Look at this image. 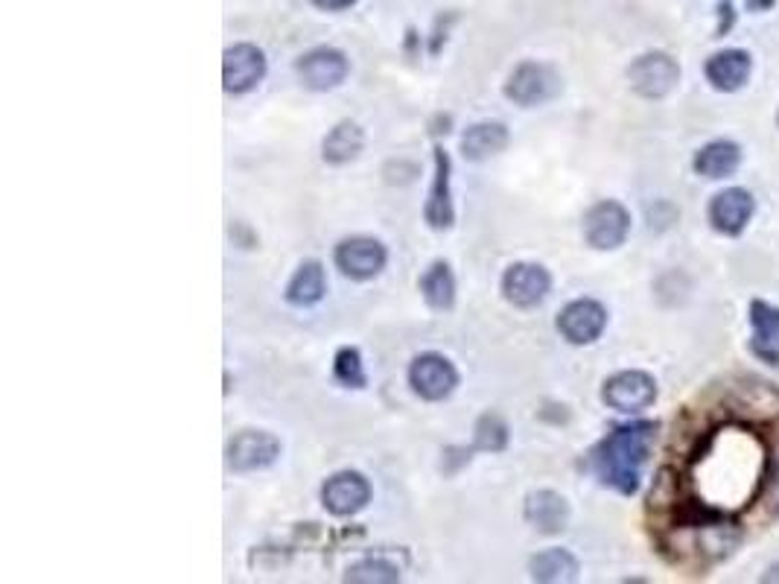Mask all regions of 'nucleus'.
Returning a JSON list of instances; mask_svg holds the SVG:
<instances>
[{"instance_id":"obj_14","label":"nucleus","mask_w":779,"mask_h":584,"mask_svg":"<svg viewBox=\"0 0 779 584\" xmlns=\"http://www.w3.org/2000/svg\"><path fill=\"white\" fill-rule=\"evenodd\" d=\"M450 175H453V164L444 150H435V179H432L430 199L423 205V217L435 231H447L453 228L456 210H453V191H450Z\"/></svg>"},{"instance_id":"obj_19","label":"nucleus","mask_w":779,"mask_h":584,"mask_svg":"<svg viewBox=\"0 0 779 584\" xmlns=\"http://www.w3.org/2000/svg\"><path fill=\"white\" fill-rule=\"evenodd\" d=\"M511 141L508 134V126L499 123V120H482V123H473L465 134H462V152H465L467 161H485L490 155L502 152Z\"/></svg>"},{"instance_id":"obj_7","label":"nucleus","mask_w":779,"mask_h":584,"mask_svg":"<svg viewBox=\"0 0 779 584\" xmlns=\"http://www.w3.org/2000/svg\"><path fill=\"white\" fill-rule=\"evenodd\" d=\"M628 79L639 97L660 100L678 85L680 67L669 53H646L628 67Z\"/></svg>"},{"instance_id":"obj_4","label":"nucleus","mask_w":779,"mask_h":584,"mask_svg":"<svg viewBox=\"0 0 779 584\" xmlns=\"http://www.w3.org/2000/svg\"><path fill=\"white\" fill-rule=\"evenodd\" d=\"M630 231V214L625 210V205L607 199L598 202L587 210L584 217V237L593 249L598 251H614L628 240Z\"/></svg>"},{"instance_id":"obj_8","label":"nucleus","mask_w":779,"mask_h":584,"mask_svg":"<svg viewBox=\"0 0 779 584\" xmlns=\"http://www.w3.org/2000/svg\"><path fill=\"white\" fill-rule=\"evenodd\" d=\"M295 71H299L301 83L307 85L310 91H333L348 79L350 62L336 47H315V51L299 58Z\"/></svg>"},{"instance_id":"obj_26","label":"nucleus","mask_w":779,"mask_h":584,"mask_svg":"<svg viewBox=\"0 0 779 584\" xmlns=\"http://www.w3.org/2000/svg\"><path fill=\"white\" fill-rule=\"evenodd\" d=\"M333 377L348 389H365L368 377H365L363 357H359L357 348H339L336 363H333Z\"/></svg>"},{"instance_id":"obj_16","label":"nucleus","mask_w":779,"mask_h":584,"mask_svg":"<svg viewBox=\"0 0 779 584\" xmlns=\"http://www.w3.org/2000/svg\"><path fill=\"white\" fill-rule=\"evenodd\" d=\"M526 520H529L538 532L558 534L564 532L570 523V502L555 491H531L526 497Z\"/></svg>"},{"instance_id":"obj_23","label":"nucleus","mask_w":779,"mask_h":584,"mask_svg":"<svg viewBox=\"0 0 779 584\" xmlns=\"http://www.w3.org/2000/svg\"><path fill=\"white\" fill-rule=\"evenodd\" d=\"M421 292L423 301L432 310H450L456 304V278L453 269L444 260H435L426 272L421 275Z\"/></svg>"},{"instance_id":"obj_27","label":"nucleus","mask_w":779,"mask_h":584,"mask_svg":"<svg viewBox=\"0 0 779 584\" xmlns=\"http://www.w3.org/2000/svg\"><path fill=\"white\" fill-rule=\"evenodd\" d=\"M508 444V424L499 415L488 412L476 421V447L488 453L506 451Z\"/></svg>"},{"instance_id":"obj_22","label":"nucleus","mask_w":779,"mask_h":584,"mask_svg":"<svg viewBox=\"0 0 779 584\" xmlns=\"http://www.w3.org/2000/svg\"><path fill=\"white\" fill-rule=\"evenodd\" d=\"M365 134L354 120H342L327 132V138L322 141V159L327 164H348L363 152Z\"/></svg>"},{"instance_id":"obj_24","label":"nucleus","mask_w":779,"mask_h":584,"mask_svg":"<svg viewBox=\"0 0 779 584\" xmlns=\"http://www.w3.org/2000/svg\"><path fill=\"white\" fill-rule=\"evenodd\" d=\"M578 570V559L566 550H543L531 559V578L534 582H575Z\"/></svg>"},{"instance_id":"obj_9","label":"nucleus","mask_w":779,"mask_h":584,"mask_svg":"<svg viewBox=\"0 0 779 584\" xmlns=\"http://www.w3.org/2000/svg\"><path fill=\"white\" fill-rule=\"evenodd\" d=\"M322 502L336 518H350L371 502V483L359 471H339L322 485Z\"/></svg>"},{"instance_id":"obj_1","label":"nucleus","mask_w":779,"mask_h":584,"mask_svg":"<svg viewBox=\"0 0 779 584\" xmlns=\"http://www.w3.org/2000/svg\"><path fill=\"white\" fill-rule=\"evenodd\" d=\"M657 439L654 421L616 426L605 442L593 451V471L607 488L619 494H637L642 467H646Z\"/></svg>"},{"instance_id":"obj_13","label":"nucleus","mask_w":779,"mask_h":584,"mask_svg":"<svg viewBox=\"0 0 779 584\" xmlns=\"http://www.w3.org/2000/svg\"><path fill=\"white\" fill-rule=\"evenodd\" d=\"M549 290H552V275L540 263H515L502 275V295L515 307H538L540 301L549 295Z\"/></svg>"},{"instance_id":"obj_18","label":"nucleus","mask_w":779,"mask_h":584,"mask_svg":"<svg viewBox=\"0 0 779 584\" xmlns=\"http://www.w3.org/2000/svg\"><path fill=\"white\" fill-rule=\"evenodd\" d=\"M750 325H754V343H750L754 357L768 366H779V310L765 301H754Z\"/></svg>"},{"instance_id":"obj_12","label":"nucleus","mask_w":779,"mask_h":584,"mask_svg":"<svg viewBox=\"0 0 779 584\" xmlns=\"http://www.w3.org/2000/svg\"><path fill=\"white\" fill-rule=\"evenodd\" d=\"M266 76V56L255 44H234L223 56V88L228 94H246L258 88Z\"/></svg>"},{"instance_id":"obj_2","label":"nucleus","mask_w":779,"mask_h":584,"mask_svg":"<svg viewBox=\"0 0 779 584\" xmlns=\"http://www.w3.org/2000/svg\"><path fill=\"white\" fill-rule=\"evenodd\" d=\"M558 91H561V76L543 62H522L506 83V97L522 109L543 106L552 97H558Z\"/></svg>"},{"instance_id":"obj_29","label":"nucleus","mask_w":779,"mask_h":584,"mask_svg":"<svg viewBox=\"0 0 779 584\" xmlns=\"http://www.w3.org/2000/svg\"><path fill=\"white\" fill-rule=\"evenodd\" d=\"M357 0H313V7L324 9V12H342V9H350Z\"/></svg>"},{"instance_id":"obj_28","label":"nucleus","mask_w":779,"mask_h":584,"mask_svg":"<svg viewBox=\"0 0 779 584\" xmlns=\"http://www.w3.org/2000/svg\"><path fill=\"white\" fill-rule=\"evenodd\" d=\"M765 500H768L771 515H779V462L773 467V474H768V479H765Z\"/></svg>"},{"instance_id":"obj_32","label":"nucleus","mask_w":779,"mask_h":584,"mask_svg":"<svg viewBox=\"0 0 779 584\" xmlns=\"http://www.w3.org/2000/svg\"><path fill=\"white\" fill-rule=\"evenodd\" d=\"M777 126H779V115H777Z\"/></svg>"},{"instance_id":"obj_20","label":"nucleus","mask_w":779,"mask_h":584,"mask_svg":"<svg viewBox=\"0 0 779 584\" xmlns=\"http://www.w3.org/2000/svg\"><path fill=\"white\" fill-rule=\"evenodd\" d=\"M324 292H327L324 267L318 260H304L286 284V301L292 307H313L324 299Z\"/></svg>"},{"instance_id":"obj_3","label":"nucleus","mask_w":779,"mask_h":584,"mask_svg":"<svg viewBox=\"0 0 779 584\" xmlns=\"http://www.w3.org/2000/svg\"><path fill=\"white\" fill-rule=\"evenodd\" d=\"M336 267L342 269V275L350 281H371L386 269L389 251L380 240L374 237H348L336 246Z\"/></svg>"},{"instance_id":"obj_15","label":"nucleus","mask_w":779,"mask_h":584,"mask_svg":"<svg viewBox=\"0 0 779 584\" xmlns=\"http://www.w3.org/2000/svg\"><path fill=\"white\" fill-rule=\"evenodd\" d=\"M754 196L745 187H729V191L718 193L713 205H710V223H713L715 231L736 237L747 228V223L754 217Z\"/></svg>"},{"instance_id":"obj_17","label":"nucleus","mask_w":779,"mask_h":584,"mask_svg":"<svg viewBox=\"0 0 779 584\" xmlns=\"http://www.w3.org/2000/svg\"><path fill=\"white\" fill-rule=\"evenodd\" d=\"M750 71H754V62L747 56L745 51H722L715 53L713 58H706L704 74L710 79L715 91H738L742 85L750 79Z\"/></svg>"},{"instance_id":"obj_10","label":"nucleus","mask_w":779,"mask_h":584,"mask_svg":"<svg viewBox=\"0 0 779 584\" xmlns=\"http://www.w3.org/2000/svg\"><path fill=\"white\" fill-rule=\"evenodd\" d=\"M605 327L607 310L593 299L570 301L558 316V331L570 345H593L605 334Z\"/></svg>"},{"instance_id":"obj_31","label":"nucleus","mask_w":779,"mask_h":584,"mask_svg":"<svg viewBox=\"0 0 779 584\" xmlns=\"http://www.w3.org/2000/svg\"><path fill=\"white\" fill-rule=\"evenodd\" d=\"M747 7H750V9H754V12H756V9L771 7V0H747Z\"/></svg>"},{"instance_id":"obj_21","label":"nucleus","mask_w":779,"mask_h":584,"mask_svg":"<svg viewBox=\"0 0 779 584\" xmlns=\"http://www.w3.org/2000/svg\"><path fill=\"white\" fill-rule=\"evenodd\" d=\"M692 164H695V173L704 179H727L742 164V150H738V143L713 141L695 152Z\"/></svg>"},{"instance_id":"obj_11","label":"nucleus","mask_w":779,"mask_h":584,"mask_svg":"<svg viewBox=\"0 0 779 584\" xmlns=\"http://www.w3.org/2000/svg\"><path fill=\"white\" fill-rule=\"evenodd\" d=\"M605 403L616 412H642L657 401L654 377L646 371H619L605 383Z\"/></svg>"},{"instance_id":"obj_6","label":"nucleus","mask_w":779,"mask_h":584,"mask_svg":"<svg viewBox=\"0 0 779 584\" xmlns=\"http://www.w3.org/2000/svg\"><path fill=\"white\" fill-rule=\"evenodd\" d=\"M409 383H412L415 394H421L423 401H447L450 394L456 392L458 371L441 354H421L409 366Z\"/></svg>"},{"instance_id":"obj_25","label":"nucleus","mask_w":779,"mask_h":584,"mask_svg":"<svg viewBox=\"0 0 779 584\" xmlns=\"http://www.w3.org/2000/svg\"><path fill=\"white\" fill-rule=\"evenodd\" d=\"M345 582H363V584L400 582V570L386 559H365V561H357L354 567H348Z\"/></svg>"},{"instance_id":"obj_30","label":"nucleus","mask_w":779,"mask_h":584,"mask_svg":"<svg viewBox=\"0 0 779 584\" xmlns=\"http://www.w3.org/2000/svg\"><path fill=\"white\" fill-rule=\"evenodd\" d=\"M762 582H765V584L779 582V564H773V567H768V573H765V576H762Z\"/></svg>"},{"instance_id":"obj_5","label":"nucleus","mask_w":779,"mask_h":584,"mask_svg":"<svg viewBox=\"0 0 779 584\" xmlns=\"http://www.w3.org/2000/svg\"><path fill=\"white\" fill-rule=\"evenodd\" d=\"M228 467L237 474H255L274 465L281 456V442L266 430H242L228 442Z\"/></svg>"}]
</instances>
